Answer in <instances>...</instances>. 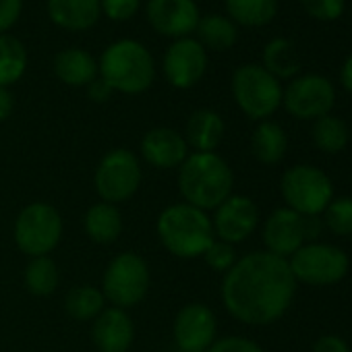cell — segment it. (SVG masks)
<instances>
[{
    "mask_svg": "<svg viewBox=\"0 0 352 352\" xmlns=\"http://www.w3.org/2000/svg\"><path fill=\"white\" fill-rule=\"evenodd\" d=\"M296 280L288 259L267 251L249 253L224 274L222 300L226 311L247 325H270L292 305Z\"/></svg>",
    "mask_w": 352,
    "mask_h": 352,
    "instance_id": "obj_1",
    "label": "cell"
},
{
    "mask_svg": "<svg viewBox=\"0 0 352 352\" xmlns=\"http://www.w3.org/2000/svg\"><path fill=\"white\" fill-rule=\"evenodd\" d=\"M234 174L216 151H193L179 166V191L185 204L204 212L216 210L232 195Z\"/></svg>",
    "mask_w": 352,
    "mask_h": 352,
    "instance_id": "obj_2",
    "label": "cell"
},
{
    "mask_svg": "<svg viewBox=\"0 0 352 352\" xmlns=\"http://www.w3.org/2000/svg\"><path fill=\"white\" fill-rule=\"evenodd\" d=\"M155 228L164 249L181 259L204 257L208 247L216 241L208 212L189 204L168 206L160 214Z\"/></svg>",
    "mask_w": 352,
    "mask_h": 352,
    "instance_id": "obj_3",
    "label": "cell"
},
{
    "mask_svg": "<svg viewBox=\"0 0 352 352\" xmlns=\"http://www.w3.org/2000/svg\"><path fill=\"white\" fill-rule=\"evenodd\" d=\"M100 77L120 94L137 96L151 87L155 79V65L151 52L137 40H116L112 42L100 63Z\"/></svg>",
    "mask_w": 352,
    "mask_h": 352,
    "instance_id": "obj_4",
    "label": "cell"
},
{
    "mask_svg": "<svg viewBox=\"0 0 352 352\" xmlns=\"http://www.w3.org/2000/svg\"><path fill=\"white\" fill-rule=\"evenodd\" d=\"M280 191L286 208L298 216H321L333 199L329 176L311 164H296L282 174Z\"/></svg>",
    "mask_w": 352,
    "mask_h": 352,
    "instance_id": "obj_5",
    "label": "cell"
},
{
    "mask_svg": "<svg viewBox=\"0 0 352 352\" xmlns=\"http://www.w3.org/2000/svg\"><path fill=\"white\" fill-rule=\"evenodd\" d=\"M282 85L261 65H243L232 75L236 106L253 120L270 118L282 104Z\"/></svg>",
    "mask_w": 352,
    "mask_h": 352,
    "instance_id": "obj_6",
    "label": "cell"
},
{
    "mask_svg": "<svg viewBox=\"0 0 352 352\" xmlns=\"http://www.w3.org/2000/svg\"><path fill=\"white\" fill-rule=\"evenodd\" d=\"M290 272L296 282L309 286H333L346 278L350 259L329 243H305L290 259Z\"/></svg>",
    "mask_w": 352,
    "mask_h": 352,
    "instance_id": "obj_7",
    "label": "cell"
},
{
    "mask_svg": "<svg viewBox=\"0 0 352 352\" xmlns=\"http://www.w3.org/2000/svg\"><path fill=\"white\" fill-rule=\"evenodd\" d=\"M102 294L118 309L139 305L149 290V267L137 253L116 255L102 278Z\"/></svg>",
    "mask_w": 352,
    "mask_h": 352,
    "instance_id": "obj_8",
    "label": "cell"
},
{
    "mask_svg": "<svg viewBox=\"0 0 352 352\" xmlns=\"http://www.w3.org/2000/svg\"><path fill=\"white\" fill-rule=\"evenodd\" d=\"M63 218L44 201L30 204L15 222V243L30 257H44L60 243Z\"/></svg>",
    "mask_w": 352,
    "mask_h": 352,
    "instance_id": "obj_9",
    "label": "cell"
},
{
    "mask_svg": "<svg viewBox=\"0 0 352 352\" xmlns=\"http://www.w3.org/2000/svg\"><path fill=\"white\" fill-rule=\"evenodd\" d=\"M94 185L106 204L116 206L131 199L141 185V166L137 155L124 147L110 149L96 168Z\"/></svg>",
    "mask_w": 352,
    "mask_h": 352,
    "instance_id": "obj_10",
    "label": "cell"
},
{
    "mask_svg": "<svg viewBox=\"0 0 352 352\" xmlns=\"http://www.w3.org/2000/svg\"><path fill=\"white\" fill-rule=\"evenodd\" d=\"M336 89L321 75H302L282 91L284 108L298 120H317L333 108Z\"/></svg>",
    "mask_w": 352,
    "mask_h": 352,
    "instance_id": "obj_11",
    "label": "cell"
},
{
    "mask_svg": "<svg viewBox=\"0 0 352 352\" xmlns=\"http://www.w3.org/2000/svg\"><path fill=\"white\" fill-rule=\"evenodd\" d=\"M164 75L176 89L197 85L208 71V52L195 38L174 40L164 54Z\"/></svg>",
    "mask_w": 352,
    "mask_h": 352,
    "instance_id": "obj_12",
    "label": "cell"
},
{
    "mask_svg": "<svg viewBox=\"0 0 352 352\" xmlns=\"http://www.w3.org/2000/svg\"><path fill=\"white\" fill-rule=\"evenodd\" d=\"M172 331L179 352H206L216 342V315L201 302H189L176 315Z\"/></svg>",
    "mask_w": 352,
    "mask_h": 352,
    "instance_id": "obj_13",
    "label": "cell"
},
{
    "mask_svg": "<svg viewBox=\"0 0 352 352\" xmlns=\"http://www.w3.org/2000/svg\"><path fill=\"white\" fill-rule=\"evenodd\" d=\"M259 224V210L251 197L230 195L214 210L212 226L218 241L236 245L247 241Z\"/></svg>",
    "mask_w": 352,
    "mask_h": 352,
    "instance_id": "obj_14",
    "label": "cell"
},
{
    "mask_svg": "<svg viewBox=\"0 0 352 352\" xmlns=\"http://www.w3.org/2000/svg\"><path fill=\"white\" fill-rule=\"evenodd\" d=\"M145 13L157 34L174 40L189 38L201 19L195 0H149Z\"/></svg>",
    "mask_w": 352,
    "mask_h": 352,
    "instance_id": "obj_15",
    "label": "cell"
},
{
    "mask_svg": "<svg viewBox=\"0 0 352 352\" xmlns=\"http://www.w3.org/2000/svg\"><path fill=\"white\" fill-rule=\"evenodd\" d=\"M305 241V218L288 208L274 210L263 224L265 249L276 257L290 259Z\"/></svg>",
    "mask_w": 352,
    "mask_h": 352,
    "instance_id": "obj_16",
    "label": "cell"
},
{
    "mask_svg": "<svg viewBox=\"0 0 352 352\" xmlns=\"http://www.w3.org/2000/svg\"><path fill=\"white\" fill-rule=\"evenodd\" d=\"M141 153L147 164L160 170L168 168H179L187 155H189V145L185 137L168 126H155L147 131L141 139Z\"/></svg>",
    "mask_w": 352,
    "mask_h": 352,
    "instance_id": "obj_17",
    "label": "cell"
},
{
    "mask_svg": "<svg viewBox=\"0 0 352 352\" xmlns=\"http://www.w3.org/2000/svg\"><path fill=\"white\" fill-rule=\"evenodd\" d=\"M91 340L100 352H126L135 340V325L124 309H104L94 319Z\"/></svg>",
    "mask_w": 352,
    "mask_h": 352,
    "instance_id": "obj_18",
    "label": "cell"
},
{
    "mask_svg": "<svg viewBox=\"0 0 352 352\" xmlns=\"http://www.w3.org/2000/svg\"><path fill=\"white\" fill-rule=\"evenodd\" d=\"M102 15L100 0H48V17L63 30L85 32Z\"/></svg>",
    "mask_w": 352,
    "mask_h": 352,
    "instance_id": "obj_19",
    "label": "cell"
},
{
    "mask_svg": "<svg viewBox=\"0 0 352 352\" xmlns=\"http://www.w3.org/2000/svg\"><path fill=\"white\" fill-rule=\"evenodd\" d=\"M224 120L218 112L210 110V108H201L195 110L185 126V141L189 147H193L195 151H214L218 149V145L224 139Z\"/></svg>",
    "mask_w": 352,
    "mask_h": 352,
    "instance_id": "obj_20",
    "label": "cell"
},
{
    "mask_svg": "<svg viewBox=\"0 0 352 352\" xmlns=\"http://www.w3.org/2000/svg\"><path fill=\"white\" fill-rule=\"evenodd\" d=\"M54 75L71 85V87H83V85H89L98 75H100V69H98V60L81 50V48H65L60 50L56 56H54Z\"/></svg>",
    "mask_w": 352,
    "mask_h": 352,
    "instance_id": "obj_21",
    "label": "cell"
},
{
    "mask_svg": "<svg viewBox=\"0 0 352 352\" xmlns=\"http://www.w3.org/2000/svg\"><path fill=\"white\" fill-rule=\"evenodd\" d=\"M288 149V137L278 122L261 120L251 137V151L257 162L272 166L282 162Z\"/></svg>",
    "mask_w": 352,
    "mask_h": 352,
    "instance_id": "obj_22",
    "label": "cell"
},
{
    "mask_svg": "<svg viewBox=\"0 0 352 352\" xmlns=\"http://www.w3.org/2000/svg\"><path fill=\"white\" fill-rule=\"evenodd\" d=\"M85 232L98 245H110L118 239L122 230V218L116 206L100 201L91 206L85 214Z\"/></svg>",
    "mask_w": 352,
    "mask_h": 352,
    "instance_id": "obj_23",
    "label": "cell"
},
{
    "mask_svg": "<svg viewBox=\"0 0 352 352\" xmlns=\"http://www.w3.org/2000/svg\"><path fill=\"white\" fill-rule=\"evenodd\" d=\"M197 42L208 50L224 52L230 50L236 40H239V30L236 23L230 17L224 15H206L197 23Z\"/></svg>",
    "mask_w": 352,
    "mask_h": 352,
    "instance_id": "obj_24",
    "label": "cell"
},
{
    "mask_svg": "<svg viewBox=\"0 0 352 352\" xmlns=\"http://www.w3.org/2000/svg\"><path fill=\"white\" fill-rule=\"evenodd\" d=\"M261 67L267 73H272L278 81L296 77V73L300 71V56L296 52L294 42L286 38H274L272 42H267V46L263 48Z\"/></svg>",
    "mask_w": 352,
    "mask_h": 352,
    "instance_id": "obj_25",
    "label": "cell"
},
{
    "mask_svg": "<svg viewBox=\"0 0 352 352\" xmlns=\"http://www.w3.org/2000/svg\"><path fill=\"white\" fill-rule=\"evenodd\" d=\"M28 69V50L19 38L0 34V87L17 83Z\"/></svg>",
    "mask_w": 352,
    "mask_h": 352,
    "instance_id": "obj_26",
    "label": "cell"
},
{
    "mask_svg": "<svg viewBox=\"0 0 352 352\" xmlns=\"http://www.w3.org/2000/svg\"><path fill=\"white\" fill-rule=\"evenodd\" d=\"M228 17L243 28H263L267 25L276 13V0H226Z\"/></svg>",
    "mask_w": 352,
    "mask_h": 352,
    "instance_id": "obj_27",
    "label": "cell"
},
{
    "mask_svg": "<svg viewBox=\"0 0 352 352\" xmlns=\"http://www.w3.org/2000/svg\"><path fill=\"white\" fill-rule=\"evenodd\" d=\"M104 302H106V298L100 288L81 284V286H75L69 290V294L65 298V309L73 319L89 321V319H96L104 311Z\"/></svg>",
    "mask_w": 352,
    "mask_h": 352,
    "instance_id": "obj_28",
    "label": "cell"
},
{
    "mask_svg": "<svg viewBox=\"0 0 352 352\" xmlns=\"http://www.w3.org/2000/svg\"><path fill=\"white\" fill-rule=\"evenodd\" d=\"M311 135L315 147L325 153H340L348 145V126L342 118L333 114H325L317 118Z\"/></svg>",
    "mask_w": 352,
    "mask_h": 352,
    "instance_id": "obj_29",
    "label": "cell"
},
{
    "mask_svg": "<svg viewBox=\"0 0 352 352\" xmlns=\"http://www.w3.org/2000/svg\"><path fill=\"white\" fill-rule=\"evenodd\" d=\"M58 267L48 255L32 257L25 267V286L34 296H50L58 288Z\"/></svg>",
    "mask_w": 352,
    "mask_h": 352,
    "instance_id": "obj_30",
    "label": "cell"
},
{
    "mask_svg": "<svg viewBox=\"0 0 352 352\" xmlns=\"http://www.w3.org/2000/svg\"><path fill=\"white\" fill-rule=\"evenodd\" d=\"M323 226L336 236H352V197H336L323 212Z\"/></svg>",
    "mask_w": 352,
    "mask_h": 352,
    "instance_id": "obj_31",
    "label": "cell"
},
{
    "mask_svg": "<svg viewBox=\"0 0 352 352\" xmlns=\"http://www.w3.org/2000/svg\"><path fill=\"white\" fill-rule=\"evenodd\" d=\"M204 259H206V263H208L214 272L226 274V272L236 263L234 245L224 243V241H214V243L208 247V251L204 253Z\"/></svg>",
    "mask_w": 352,
    "mask_h": 352,
    "instance_id": "obj_32",
    "label": "cell"
},
{
    "mask_svg": "<svg viewBox=\"0 0 352 352\" xmlns=\"http://www.w3.org/2000/svg\"><path fill=\"white\" fill-rule=\"evenodd\" d=\"M300 5L317 21H336L346 9V0H300Z\"/></svg>",
    "mask_w": 352,
    "mask_h": 352,
    "instance_id": "obj_33",
    "label": "cell"
},
{
    "mask_svg": "<svg viewBox=\"0 0 352 352\" xmlns=\"http://www.w3.org/2000/svg\"><path fill=\"white\" fill-rule=\"evenodd\" d=\"M102 13L112 21H126L137 15L141 0H100Z\"/></svg>",
    "mask_w": 352,
    "mask_h": 352,
    "instance_id": "obj_34",
    "label": "cell"
},
{
    "mask_svg": "<svg viewBox=\"0 0 352 352\" xmlns=\"http://www.w3.org/2000/svg\"><path fill=\"white\" fill-rule=\"evenodd\" d=\"M206 352H265L257 342L243 336H226L216 340Z\"/></svg>",
    "mask_w": 352,
    "mask_h": 352,
    "instance_id": "obj_35",
    "label": "cell"
},
{
    "mask_svg": "<svg viewBox=\"0 0 352 352\" xmlns=\"http://www.w3.org/2000/svg\"><path fill=\"white\" fill-rule=\"evenodd\" d=\"M23 0H0V34H7L21 17Z\"/></svg>",
    "mask_w": 352,
    "mask_h": 352,
    "instance_id": "obj_36",
    "label": "cell"
},
{
    "mask_svg": "<svg viewBox=\"0 0 352 352\" xmlns=\"http://www.w3.org/2000/svg\"><path fill=\"white\" fill-rule=\"evenodd\" d=\"M311 352H350V346L346 344V340H342L340 336L333 333H325L321 336L315 344Z\"/></svg>",
    "mask_w": 352,
    "mask_h": 352,
    "instance_id": "obj_37",
    "label": "cell"
},
{
    "mask_svg": "<svg viewBox=\"0 0 352 352\" xmlns=\"http://www.w3.org/2000/svg\"><path fill=\"white\" fill-rule=\"evenodd\" d=\"M87 94H89V98L94 100V102H98V104H102V102H108L110 98H112V94H114V89L98 75L89 85H87Z\"/></svg>",
    "mask_w": 352,
    "mask_h": 352,
    "instance_id": "obj_38",
    "label": "cell"
},
{
    "mask_svg": "<svg viewBox=\"0 0 352 352\" xmlns=\"http://www.w3.org/2000/svg\"><path fill=\"white\" fill-rule=\"evenodd\" d=\"M15 110V98L9 87H0V122L7 120Z\"/></svg>",
    "mask_w": 352,
    "mask_h": 352,
    "instance_id": "obj_39",
    "label": "cell"
},
{
    "mask_svg": "<svg viewBox=\"0 0 352 352\" xmlns=\"http://www.w3.org/2000/svg\"><path fill=\"white\" fill-rule=\"evenodd\" d=\"M305 218V239L315 241L323 228V220L319 216H302Z\"/></svg>",
    "mask_w": 352,
    "mask_h": 352,
    "instance_id": "obj_40",
    "label": "cell"
},
{
    "mask_svg": "<svg viewBox=\"0 0 352 352\" xmlns=\"http://www.w3.org/2000/svg\"><path fill=\"white\" fill-rule=\"evenodd\" d=\"M340 81L348 94H352V54L344 60L342 71H340Z\"/></svg>",
    "mask_w": 352,
    "mask_h": 352,
    "instance_id": "obj_41",
    "label": "cell"
}]
</instances>
